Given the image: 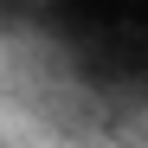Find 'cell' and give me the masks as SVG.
<instances>
[]
</instances>
